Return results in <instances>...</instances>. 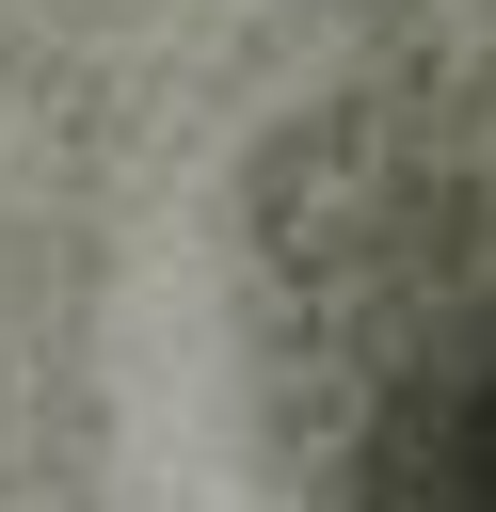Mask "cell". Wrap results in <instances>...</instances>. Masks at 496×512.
<instances>
[{"label":"cell","instance_id":"6da1fadb","mask_svg":"<svg viewBox=\"0 0 496 512\" xmlns=\"http://www.w3.org/2000/svg\"><path fill=\"white\" fill-rule=\"evenodd\" d=\"M368 512H496V304L384 400V432H368Z\"/></svg>","mask_w":496,"mask_h":512}]
</instances>
